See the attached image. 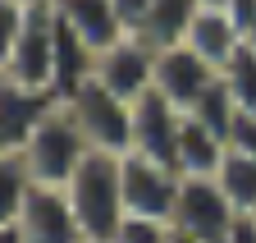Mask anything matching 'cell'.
<instances>
[{"label":"cell","instance_id":"6da1fadb","mask_svg":"<svg viewBox=\"0 0 256 243\" xmlns=\"http://www.w3.org/2000/svg\"><path fill=\"white\" fill-rule=\"evenodd\" d=\"M55 78V5L0 0V83L50 92Z\"/></svg>","mask_w":256,"mask_h":243},{"label":"cell","instance_id":"7a4b0ae2","mask_svg":"<svg viewBox=\"0 0 256 243\" xmlns=\"http://www.w3.org/2000/svg\"><path fill=\"white\" fill-rule=\"evenodd\" d=\"M64 193L74 202V216H78L87 243H114V234L128 220V206H124V156L87 151V161L78 165V174L69 179Z\"/></svg>","mask_w":256,"mask_h":243},{"label":"cell","instance_id":"3957f363","mask_svg":"<svg viewBox=\"0 0 256 243\" xmlns=\"http://www.w3.org/2000/svg\"><path fill=\"white\" fill-rule=\"evenodd\" d=\"M87 151H92L87 138L78 133L69 106L60 101V106L42 119V129L28 138V147L18 151V156H23V165L32 170L37 184H46V188H69V179H74L78 165L87 161Z\"/></svg>","mask_w":256,"mask_h":243},{"label":"cell","instance_id":"277c9868","mask_svg":"<svg viewBox=\"0 0 256 243\" xmlns=\"http://www.w3.org/2000/svg\"><path fill=\"white\" fill-rule=\"evenodd\" d=\"M64 106H69L74 124H78V133L87 138L92 151H110V156H128L133 151V106L124 97H114L110 87H101L92 78Z\"/></svg>","mask_w":256,"mask_h":243},{"label":"cell","instance_id":"5b68a950","mask_svg":"<svg viewBox=\"0 0 256 243\" xmlns=\"http://www.w3.org/2000/svg\"><path fill=\"white\" fill-rule=\"evenodd\" d=\"M242 220V211L224 197L215 179H183L178 202H174V229L192 243H229L234 225Z\"/></svg>","mask_w":256,"mask_h":243},{"label":"cell","instance_id":"8992f818","mask_svg":"<svg viewBox=\"0 0 256 243\" xmlns=\"http://www.w3.org/2000/svg\"><path fill=\"white\" fill-rule=\"evenodd\" d=\"M178 188H183L178 170L160 165V161H146L138 151L124 156V206H128V216H138V220H174Z\"/></svg>","mask_w":256,"mask_h":243},{"label":"cell","instance_id":"52a82bcc","mask_svg":"<svg viewBox=\"0 0 256 243\" xmlns=\"http://www.w3.org/2000/svg\"><path fill=\"white\" fill-rule=\"evenodd\" d=\"M0 225H18L23 243H87L82 225L74 216L69 193L64 188H46V184H32V193L18 206V216L0 220Z\"/></svg>","mask_w":256,"mask_h":243},{"label":"cell","instance_id":"ba28073f","mask_svg":"<svg viewBox=\"0 0 256 243\" xmlns=\"http://www.w3.org/2000/svg\"><path fill=\"white\" fill-rule=\"evenodd\" d=\"M220 83V74L206 65V60L192 51V46H170V51H156V92L165 97L174 110L192 115L197 101Z\"/></svg>","mask_w":256,"mask_h":243},{"label":"cell","instance_id":"9c48e42d","mask_svg":"<svg viewBox=\"0 0 256 243\" xmlns=\"http://www.w3.org/2000/svg\"><path fill=\"white\" fill-rule=\"evenodd\" d=\"M96 83L110 87L114 97H124L128 106L142 101L151 87H156V51L142 37H124L110 51H101L96 60Z\"/></svg>","mask_w":256,"mask_h":243},{"label":"cell","instance_id":"30bf717a","mask_svg":"<svg viewBox=\"0 0 256 243\" xmlns=\"http://www.w3.org/2000/svg\"><path fill=\"white\" fill-rule=\"evenodd\" d=\"M178 129H183V110H174L156 87L142 101H133V151H138V156L178 170L174 165V156H178Z\"/></svg>","mask_w":256,"mask_h":243},{"label":"cell","instance_id":"8fae6325","mask_svg":"<svg viewBox=\"0 0 256 243\" xmlns=\"http://www.w3.org/2000/svg\"><path fill=\"white\" fill-rule=\"evenodd\" d=\"M60 106L55 92L42 87H23V83H0V151H23L28 138L42 129V119Z\"/></svg>","mask_w":256,"mask_h":243},{"label":"cell","instance_id":"7c38bea8","mask_svg":"<svg viewBox=\"0 0 256 243\" xmlns=\"http://www.w3.org/2000/svg\"><path fill=\"white\" fill-rule=\"evenodd\" d=\"M96 60H101V55H96L74 28L55 14V78H50V92L60 101H69L74 92H82V87L96 78Z\"/></svg>","mask_w":256,"mask_h":243},{"label":"cell","instance_id":"4fadbf2b","mask_svg":"<svg viewBox=\"0 0 256 243\" xmlns=\"http://www.w3.org/2000/svg\"><path fill=\"white\" fill-rule=\"evenodd\" d=\"M183 46H192L215 74H224V69H229V60L242 51V28L234 23L229 10H206L202 5V14L192 19V33H188Z\"/></svg>","mask_w":256,"mask_h":243},{"label":"cell","instance_id":"5bb4252c","mask_svg":"<svg viewBox=\"0 0 256 243\" xmlns=\"http://www.w3.org/2000/svg\"><path fill=\"white\" fill-rule=\"evenodd\" d=\"M50 5H55V14L69 23L96 55L128 37L124 23H119V14H114V0H50Z\"/></svg>","mask_w":256,"mask_h":243},{"label":"cell","instance_id":"9a60e30c","mask_svg":"<svg viewBox=\"0 0 256 243\" xmlns=\"http://www.w3.org/2000/svg\"><path fill=\"white\" fill-rule=\"evenodd\" d=\"M224 156H229V142H224L220 133H210L202 119L183 115V129H178V156H174L178 174H183V179H215L220 165H224Z\"/></svg>","mask_w":256,"mask_h":243},{"label":"cell","instance_id":"2e32d148","mask_svg":"<svg viewBox=\"0 0 256 243\" xmlns=\"http://www.w3.org/2000/svg\"><path fill=\"white\" fill-rule=\"evenodd\" d=\"M197 14H202V0H156V10H151V19H146V28H142V42H146L151 51L183 46Z\"/></svg>","mask_w":256,"mask_h":243},{"label":"cell","instance_id":"e0dca14e","mask_svg":"<svg viewBox=\"0 0 256 243\" xmlns=\"http://www.w3.org/2000/svg\"><path fill=\"white\" fill-rule=\"evenodd\" d=\"M215 184L224 188V197H229L242 216H252L256 211V156H247V151H229L215 174Z\"/></svg>","mask_w":256,"mask_h":243},{"label":"cell","instance_id":"ac0fdd59","mask_svg":"<svg viewBox=\"0 0 256 243\" xmlns=\"http://www.w3.org/2000/svg\"><path fill=\"white\" fill-rule=\"evenodd\" d=\"M32 184H37V179H32V170L23 165L18 151H0V220L18 216V206L32 193Z\"/></svg>","mask_w":256,"mask_h":243},{"label":"cell","instance_id":"d6986e66","mask_svg":"<svg viewBox=\"0 0 256 243\" xmlns=\"http://www.w3.org/2000/svg\"><path fill=\"white\" fill-rule=\"evenodd\" d=\"M220 78H224V87H229V97L238 101V110L256 115V51L247 42H242V51L229 60V69H224Z\"/></svg>","mask_w":256,"mask_h":243},{"label":"cell","instance_id":"ffe728a7","mask_svg":"<svg viewBox=\"0 0 256 243\" xmlns=\"http://www.w3.org/2000/svg\"><path fill=\"white\" fill-rule=\"evenodd\" d=\"M192 119H202V124L210 129V133H220L224 142H229V133H234V119H238V101L229 97V87H224V78L210 87V92L197 101V110H192Z\"/></svg>","mask_w":256,"mask_h":243},{"label":"cell","instance_id":"44dd1931","mask_svg":"<svg viewBox=\"0 0 256 243\" xmlns=\"http://www.w3.org/2000/svg\"><path fill=\"white\" fill-rule=\"evenodd\" d=\"M114 243H174V225L170 220H138V216H128L124 229L114 234Z\"/></svg>","mask_w":256,"mask_h":243},{"label":"cell","instance_id":"7402d4cb","mask_svg":"<svg viewBox=\"0 0 256 243\" xmlns=\"http://www.w3.org/2000/svg\"><path fill=\"white\" fill-rule=\"evenodd\" d=\"M151 10H156V0H114V14H119V23H124L128 37H142Z\"/></svg>","mask_w":256,"mask_h":243},{"label":"cell","instance_id":"603a6c76","mask_svg":"<svg viewBox=\"0 0 256 243\" xmlns=\"http://www.w3.org/2000/svg\"><path fill=\"white\" fill-rule=\"evenodd\" d=\"M229 151H247V156H256V115L238 110L234 133H229Z\"/></svg>","mask_w":256,"mask_h":243},{"label":"cell","instance_id":"cb8c5ba5","mask_svg":"<svg viewBox=\"0 0 256 243\" xmlns=\"http://www.w3.org/2000/svg\"><path fill=\"white\" fill-rule=\"evenodd\" d=\"M229 14H234V23L247 33V28L256 23V0H229Z\"/></svg>","mask_w":256,"mask_h":243},{"label":"cell","instance_id":"d4e9b609","mask_svg":"<svg viewBox=\"0 0 256 243\" xmlns=\"http://www.w3.org/2000/svg\"><path fill=\"white\" fill-rule=\"evenodd\" d=\"M229 243H256V220H252V216H242V220L234 225V234H229Z\"/></svg>","mask_w":256,"mask_h":243},{"label":"cell","instance_id":"484cf974","mask_svg":"<svg viewBox=\"0 0 256 243\" xmlns=\"http://www.w3.org/2000/svg\"><path fill=\"white\" fill-rule=\"evenodd\" d=\"M242 42H247V46L256 51V23H252V28H247V33H242Z\"/></svg>","mask_w":256,"mask_h":243},{"label":"cell","instance_id":"4316f807","mask_svg":"<svg viewBox=\"0 0 256 243\" xmlns=\"http://www.w3.org/2000/svg\"><path fill=\"white\" fill-rule=\"evenodd\" d=\"M206 10H229V0H202Z\"/></svg>","mask_w":256,"mask_h":243},{"label":"cell","instance_id":"83f0119b","mask_svg":"<svg viewBox=\"0 0 256 243\" xmlns=\"http://www.w3.org/2000/svg\"><path fill=\"white\" fill-rule=\"evenodd\" d=\"M174 243H192V238H183V234H178V229H174Z\"/></svg>","mask_w":256,"mask_h":243},{"label":"cell","instance_id":"f1b7e54d","mask_svg":"<svg viewBox=\"0 0 256 243\" xmlns=\"http://www.w3.org/2000/svg\"><path fill=\"white\" fill-rule=\"evenodd\" d=\"M18 5H42V0H18Z\"/></svg>","mask_w":256,"mask_h":243},{"label":"cell","instance_id":"f546056e","mask_svg":"<svg viewBox=\"0 0 256 243\" xmlns=\"http://www.w3.org/2000/svg\"><path fill=\"white\" fill-rule=\"evenodd\" d=\"M252 220H256V211H252Z\"/></svg>","mask_w":256,"mask_h":243}]
</instances>
